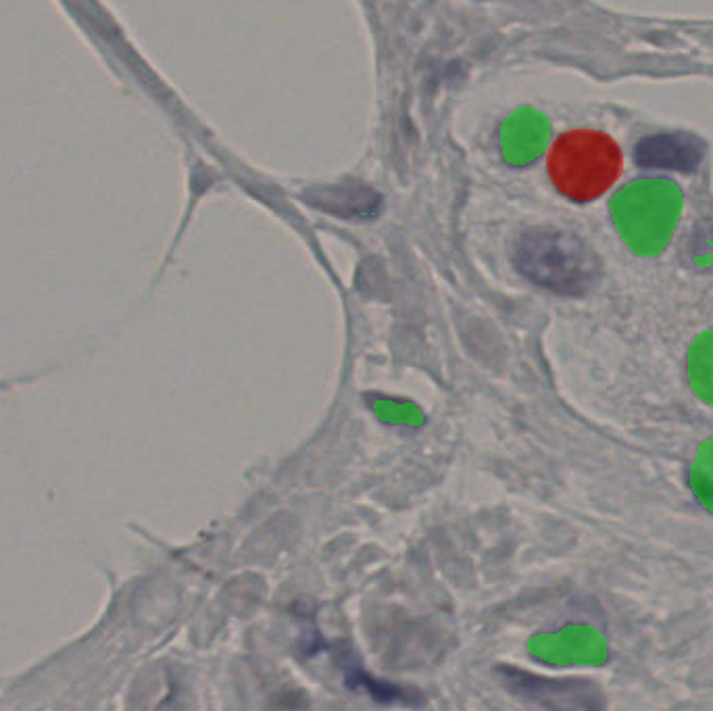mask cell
Segmentation results:
<instances>
[{"label":"cell","instance_id":"3","mask_svg":"<svg viewBox=\"0 0 713 711\" xmlns=\"http://www.w3.org/2000/svg\"><path fill=\"white\" fill-rule=\"evenodd\" d=\"M682 192L667 180H638L620 190L611 202L614 223L636 255L661 253L678 225Z\"/></svg>","mask_w":713,"mask_h":711},{"label":"cell","instance_id":"9","mask_svg":"<svg viewBox=\"0 0 713 711\" xmlns=\"http://www.w3.org/2000/svg\"><path fill=\"white\" fill-rule=\"evenodd\" d=\"M688 380L692 390L713 405V330L701 334L688 350Z\"/></svg>","mask_w":713,"mask_h":711},{"label":"cell","instance_id":"7","mask_svg":"<svg viewBox=\"0 0 713 711\" xmlns=\"http://www.w3.org/2000/svg\"><path fill=\"white\" fill-rule=\"evenodd\" d=\"M538 655L557 663H601L607 657V645L597 630L576 624L542 638Z\"/></svg>","mask_w":713,"mask_h":711},{"label":"cell","instance_id":"2","mask_svg":"<svg viewBox=\"0 0 713 711\" xmlns=\"http://www.w3.org/2000/svg\"><path fill=\"white\" fill-rule=\"evenodd\" d=\"M513 263L532 284L565 296L584 294L599 276L597 259L580 238L549 227L522 234Z\"/></svg>","mask_w":713,"mask_h":711},{"label":"cell","instance_id":"10","mask_svg":"<svg viewBox=\"0 0 713 711\" xmlns=\"http://www.w3.org/2000/svg\"><path fill=\"white\" fill-rule=\"evenodd\" d=\"M690 486L696 495V499L713 511V440L707 442L690 471Z\"/></svg>","mask_w":713,"mask_h":711},{"label":"cell","instance_id":"6","mask_svg":"<svg viewBox=\"0 0 713 711\" xmlns=\"http://www.w3.org/2000/svg\"><path fill=\"white\" fill-rule=\"evenodd\" d=\"M546 136L549 124L544 117L532 108H520L503 126L501 146L505 161L511 165H526L534 161L544 149Z\"/></svg>","mask_w":713,"mask_h":711},{"label":"cell","instance_id":"1","mask_svg":"<svg viewBox=\"0 0 713 711\" xmlns=\"http://www.w3.org/2000/svg\"><path fill=\"white\" fill-rule=\"evenodd\" d=\"M624 155L618 142L599 130L563 132L549 149L546 173L555 190L571 202H592L622 176Z\"/></svg>","mask_w":713,"mask_h":711},{"label":"cell","instance_id":"5","mask_svg":"<svg viewBox=\"0 0 713 711\" xmlns=\"http://www.w3.org/2000/svg\"><path fill=\"white\" fill-rule=\"evenodd\" d=\"M634 159L647 169L692 171L703 159V144L690 134H657L638 142Z\"/></svg>","mask_w":713,"mask_h":711},{"label":"cell","instance_id":"4","mask_svg":"<svg viewBox=\"0 0 713 711\" xmlns=\"http://www.w3.org/2000/svg\"><path fill=\"white\" fill-rule=\"evenodd\" d=\"M505 686L534 711H603L601 688L580 678H546L515 667H503Z\"/></svg>","mask_w":713,"mask_h":711},{"label":"cell","instance_id":"8","mask_svg":"<svg viewBox=\"0 0 713 711\" xmlns=\"http://www.w3.org/2000/svg\"><path fill=\"white\" fill-rule=\"evenodd\" d=\"M309 202L340 217H372L378 213L380 196L363 186H330L307 194Z\"/></svg>","mask_w":713,"mask_h":711}]
</instances>
